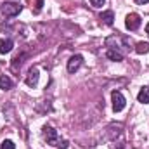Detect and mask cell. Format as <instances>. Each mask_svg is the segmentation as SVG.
Segmentation results:
<instances>
[{"mask_svg": "<svg viewBox=\"0 0 149 149\" xmlns=\"http://www.w3.org/2000/svg\"><path fill=\"white\" fill-rule=\"evenodd\" d=\"M42 135H43V139L47 141V144L56 146L57 149L61 148V144L64 142V139H61L59 134H57V130H54L50 125H43V128H42Z\"/></svg>", "mask_w": 149, "mask_h": 149, "instance_id": "cell-1", "label": "cell"}, {"mask_svg": "<svg viewBox=\"0 0 149 149\" xmlns=\"http://www.w3.org/2000/svg\"><path fill=\"white\" fill-rule=\"evenodd\" d=\"M106 47H109V49H114V50H120L121 52V49L123 50H127V49H130V43H128V40L125 37H121V35H111V37L106 38Z\"/></svg>", "mask_w": 149, "mask_h": 149, "instance_id": "cell-2", "label": "cell"}, {"mask_svg": "<svg viewBox=\"0 0 149 149\" xmlns=\"http://www.w3.org/2000/svg\"><path fill=\"white\" fill-rule=\"evenodd\" d=\"M0 10H2V14L5 17H14V16H17L23 10V5L16 3V2H3L2 7H0Z\"/></svg>", "mask_w": 149, "mask_h": 149, "instance_id": "cell-3", "label": "cell"}, {"mask_svg": "<svg viewBox=\"0 0 149 149\" xmlns=\"http://www.w3.org/2000/svg\"><path fill=\"white\" fill-rule=\"evenodd\" d=\"M111 101H113V111H114V113L123 111V108H125L127 101H125V97H123V94H121V92L114 90V92L111 94Z\"/></svg>", "mask_w": 149, "mask_h": 149, "instance_id": "cell-4", "label": "cell"}, {"mask_svg": "<svg viewBox=\"0 0 149 149\" xmlns=\"http://www.w3.org/2000/svg\"><path fill=\"white\" fill-rule=\"evenodd\" d=\"M125 26H127L130 31L139 30V26H141V16H139V14H128L127 19H125Z\"/></svg>", "mask_w": 149, "mask_h": 149, "instance_id": "cell-5", "label": "cell"}, {"mask_svg": "<svg viewBox=\"0 0 149 149\" xmlns=\"http://www.w3.org/2000/svg\"><path fill=\"white\" fill-rule=\"evenodd\" d=\"M81 63H83V57H81L80 54H76V56H73V57H70V61H68V71H70V73L78 71L80 66H81Z\"/></svg>", "mask_w": 149, "mask_h": 149, "instance_id": "cell-6", "label": "cell"}, {"mask_svg": "<svg viewBox=\"0 0 149 149\" xmlns=\"http://www.w3.org/2000/svg\"><path fill=\"white\" fill-rule=\"evenodd\" d=\"M38 70L37 68H31L30 71H28V76H26V85L28 87H37V83H38Z\"/></svg>", "mask_w": 149, "mask_h": 149, "instance_id": "cell-7", "label": "cell"}, {"mask_svg": "<svg viewBox=\"0 0 149 149\" xmlns=\"http://www.w3.org/2000/svg\"><path fill=\"white\" fill-rule=\"evenodd\" d=\"M14 47V42L10 38H0V54H9Z\"/></svg>", "mask_w": 149, "mask_h": 149, "instance_id": "cell-8", "label": "cell"}, {"mask_svg": "<svg viewBox=\"0 0 149 149\" xmlns=\"http://www.w3.org/2000/svg\"><path fill=\"white\" fill-rule=\"evenodd\" d=\"M12 87H14V81L7 74H0V88L2 90H10Z\"/></svg>", "mask_w": 149, "mask_h": 149, "instance_id": "cell-9", "label": "cell"}, {"mask_svg": "<svg viewBox=\"0 0 149 149\" xmlns=\"http://www.w3.org/2000/svg\"><path fill=\"white\" fill-rule=\"evenodd\" d=\"M106 56H108V59H111V61H116V63L123 61V52H120V50H114V49H108Z\"/></svg>", "mask_w": 149, "mask_h": 149, "instance_id": "cell-10", "label": "cell"}, {"mask_svg": "<svg viewBox=\"0 0 149 149\" xmlns=\"http://www.w3.org/2000/svg\"><path fill=\"white\" fill-rule=\"evenodd\" d=\"M99 19L104 23V24H108V26H111L113 21H114V14H113V10H106V12H102L101 16H99Z\"/></svg>", "mask_w": 149, "mask_h": 149, "instance_id": "cell-11", "label": "cell"}, {"mask_svg": "<svg viewBox=\"0 0 149 149\" xmlns=\"http://www.w3.org/2000/svg\"><path fill=\"white\" fill-rule=\"evenodd\" d=\"M137 99H139V102H142V104H149V87H142V88H141Z\"/></svg>", "mask_w": 149, "mask_h": 149, "instance_id": "cell-12", "label": "cell"}, {"mask_svg": "<svg viewBox=\"0 0 149 149\" xmlns=\"http://www.w3.org/2000/svg\"><path fill=\"white\" fill-rule=\"evenodd\" d=\"M135 52L137 54H148L149 52V43L148 42H139L135 45Z\"/></svg>", "mask_w": 149, "mask_h": 149, "instance_id": "cell-13", "label": "cell"}, {"mask_svg": "<svg viewBox=\"0 0 149 149\" xmlns=\"http://www.w3.org/2000/svg\"><path fill=\"white\" fill-rule=\"evenodd\" d=\"M0 149H16V144H14L12 141H3V142L0 144Z\"/></svg>", "mask_w": 149, "mask_h": 149, "instance_id": "cell-14", "label": "cell"}, {"mask_svg": "<svg viewBox=\"0 0 149 149\" xmlns=\"http://www.w3.org/2000/svg\"><path fill=\"white\" fill-rule=\"evenodd\" d=\"M90 3H92V7H102L106 3V0H90Z\"/></svg>", "mask_w": 149, "mask_h": 149, "instance_id": "cell-15", "label": "cell"}, {"mask_svg": "<svg viewBox=\"0 0 149 149\" xmlns=\"http://www.w3.org/2000/svg\"><path fill=\"white\" fill-rule=\"evenodd\" d=\"M139 5H144V3H149V0H135Z\"/></svg>", "mask_w": 149, "mask_h": 149, "instance_id": "cell-16", "label": "cell"}, {"mask_svg": "<svg viewBox=\"0 0 149 149\" xmlns=\"http://www.w3.org/2000/svg\"><path fill=\"white\" fill-rule=\"evenodd\" d=\"M146 33H148V35H149V23H148V24H146Z\"/></svg>", "mask_w": 149, "mask_h": 149, "instance_id": "cell-17", "label": "cell"}]
</instances>
